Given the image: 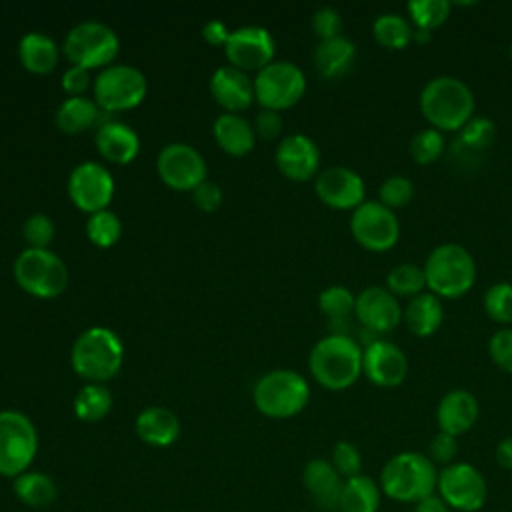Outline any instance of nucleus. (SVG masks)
<instances>
[{
  "label": "nucleus",
  "instance_id": "nucleus-1",
  "mask_svg": "<svg viewBox=\"0 0 512 512\" xmlns=\"http://www.w3.org/2000/svg\"><path fill=\"white\" fill-rule=\"evenodd\" d=\"M418 106L430 128L440 132H458L474 116L476 100L464 80L440 74L422 86Z\"/></svg>",
  "mask_w": 512,
  "mask_h": 512
},
{
  "label": "nucleus",
  "instance_id": "nucleus-2",
  "mask_svg": "<svg viewBox=\"0 0 512 512\" xmlns=\"http://www.w3.org/2000/svg\"><path fill=\"white\" fill-rule=\"evenodd\" d=\"M308 368L322 388L346 390L362 374V346L350 334L330 332L310 348Z\"/></svg>",
  "mask_w": 512,
  "mask_h": 512
},
{
  "label": "nucleus",
  "instance_id": "nucleus-3",
  "mask_svg": "<svg viewBox=\"0 0 512 512\" xmlns=\"http://www.w3.org/2000/svg\"><path fill=\"white\" fill-rule=\"evenodd\" d=\"M436 464L422 452L404 450L388 458L380 470V490L396 502H412L436 492Z\"/></svg>",
  "mask_w": 512,
  "mask_h": 512
},
{
  "label": "nucleus",
  "instance_id": "nucleus-4",
  "mask_svg": "<svg viewBox=\"0 0 512 512\" xmlns=\"http://www.w3.org/2000/svg\"><path fill=\"white\" fill-rule=\"evenodd\" d=\"M70 362L78 376L86 382L104 384L122 368V338L106 326H90L82 330L70 350Z\"/></svg>",
  "mask_w": 512,
  "mask_h": 512
},
{
  "label": "nucleus",
  "instance_id": "nucleus-5",
  "mask_svg": "<svg viewBox=\"0 0 512 512\" xmlns=\"http://www.w3.org/2000/svg\"><path fill=\"white\" fill-rule=\"evenodd\" d=\"M422 268L426 290L440 300L460 298L468 294L476 282L474 256L456 242H444L432 248Z\"/></svg>",
  "mask_w": 512,
  "mask_h": 512
},
{
  "label": "nucleus",
  "instance_id": "nucleus-6",
  "mask_svg": "<svg viewBox=\"0 0 512 512\" xmlns=\"http://www.w3.org/2000/svg\"><path fill=\"white\" fill-rule=\"evenodd\" d=\"M254 404L268 418H292L310 400L308 380L290 368H274L262 374L252 390Z\"/></svg>",
  "mask_w": 512,
  "mask_h": 512
},
{
  "label": "nucleus",
  "instance_id": "nucleus-7",
  "mask_svg": "<svg viewBox=\"0 0 512 512\" xmlns=\"http://www.w3.org/2000/svg\"><path fill=\"white\" fill-rule=\"evenodd\" d=\"M18 286L36 298H54L68 286L70 274L64 260L50 248H24L12 264Z\"/></svg>",
  "mask_w": 512,
  "mask_h": 512
},
{
  "label": "nucleus",
  "instance_id": "nucleus-8",
  "mask_svg": "<svg viewBox=\"0 0 512 512\" xmlns=\"http://www.w3.org/2000/svg\"><path fill=\"white\" fill-rule=\"evenodd\" d=\"M62 50L72 64L86 70H102L114 64L120 52V38L108 24L100 20H82L66 32Z\"/></svg>",
  "mask_w": 512,
  "mask_h": 512
},
{
  "label": "nucleus",
  "instance_id": "nucleus-9",
  "mask_svg": "<svg viewBox=\"0 0 512 512\" xmlns=\"http://www.w3.org/2000/svg\"><path fill=\"white\" fill-rule=\"evenodd\" d=\"M38 454V430L20 410H0V476L16 478L30 470Z\"/></svg>",
  "mask_w": 512,
  "mask_h": 512
},
{
  "label": "nucleus",
  "instance_id": "nucleus-10",
  "mask_svg": "<svg viewBox=\"0 0 512 512\" xmlns=\"http://www.w3.org/2000/svg\"><path fill=\"white\" fill-rule=\"evenodd\" d=\"M94 102L108 112H120L138 106L146 92L148 80L144 72L132 64L114 62L102 68L92 82Z\"/></svg>",
  "mask_w": 512,
  "mask_h": 512
},
{
  "label": "nucleus",
  "instance_id": "nucleus-11",
  "mask_svg": "<svg viewBox=\"0 0 512 512\" xmlns=\"http://www.w3.org/2000/svg\"><path fill=\"white\" fill-rule=\"evenodd\" d=\"M306 92L304 70L290 60H272L254 76V96L262 108L282 112Z\"/></svg>",
  "mask_w": 512,
  "mask_h": 512
},
{
  "label": "nucleus",
  "instance_id": "nucleus-12",
  "mask_svg": "<svg viewBox=\"0 0 512 512\" xmlns=\"http://www.w3.org/2000/svg\"><path fill=\"white\" fill-rule=\"evenodd\" d=\"M436 494L450 510L476 512L488 498V484L484 474L470 462H452L438 470Z\"/></svg>",
  "mask_w": 512,
  "mask_h": 512
},
{
  "label": "nucleus",
  "instance_id": "nucleus-13",
  "mask_svg": "<svg viewBox=\"0 0 512 512\" xmlns=\"http://www.w3.org/2000/svg\"><path fill=\"white\" fill-rule=\"evenodd\" d=\"M352 238L370 252H386L400 240V222L394 210L378 200H364L350 216Z\"/></svg>",
  "mask_w": 512,
  "mask_h": 512
},
{
  "label": "nucleus",
  "instance_id": "nucleus-14",
  "mask_svg": "<svg viewBox=\"0 0 512 512\" xmlns=\"http://www.w3.org/2000/svg\"><path fill=\"white\" fill-rule=\"evenodd\" d=\"M68 196L84 212L92 214L108 208L114 196V178L110 170L96 160L78 162L68 174Z\"/></svg>",
  "mask_w": 512,
  "mask_h": 512
},
{
  "label": "nucleus",
  "instance_id": "nucleus-15",
  "mask_svg": "<svg viewBox=\"0 0 512 512\" xmlns=\"http://www.w3.org/2000/svg\"><path fill=\"white\" fill-rule=\"evenodd\" d=\"M156 170L164 184L174 190H194L206 180V160L198 148L186 142L164 144L156 156Z\"/></svg>",
  "mask_w": 512,
  "mask_h": 512
},
{
  "label": "nucleus",
  "instance_id": "nucleus-16",
  "mask_svg": "<svg viewBox=\"0 0 512 512\" xmlns=\"http://www.w3.org/2000/svg\"><path fill=\"white\" fill-rule=\"evenodd\" d=\"M276 52V40L272 32L258 24H246L240 28H234L224 44V54L228 58V64L252 72L262 70L266 64L274 60Z\"/></svg>",
  "mask_w": 512,
  "mask_h": 512
},
{
  "label": "nucleus",
  "instance_id": "nucleus-17",
  "mask_svg": "<svg viewBox=\"0 0 512 512\" xmlns=\"http://www.w3.org/2000/svg\"><path fill=\"white\" fill-rule=\"evenodd\" d=\"M362 374L378 388H396L406 380L408 358L398 344L376 338L362 346Z\"/></svg>",
  "mask_w": 512,
  "mask_h": 512
},
{
  "label": "nucleus",
  "instance_id": "nucleus-18",
  "mask_svg": "<svg viewBox=\"0 0 512 512\" xmlns=\"http://www.w3.org/2000/svg\"><path fill=\"white\" fill-rule=\"evenodd\" d=\"M354 318L372 334L392 332L402 322V306L398 298L384 286H366L356 294Z\"/></svg>",
  "mask_w": 512,
  "mask_h": 512
},
{
  "label": "nucleus",
  "instance_id": "nucleus-19",
  "mask_svg": "<svg viewBox=\"0 0 512 512\" xmlns=\"http://www.w3.org/2000/svg\"><path fill=\"white\" fill-rule=\"evenodd\" d=\"M316 196L334 210H356L366 198L362 176L348 166H330L314 178Z\"/></svg>",
  "mask_w": 512,
  "mask_h": 512
},
{
  "label": "nucleus",
  "instance_id": "nucleus-20",
  "mask_svg": "<svg viewBox=\"0 0 512 512\" xmlns=\"http://www.w3.org/2000/svg\"><path fill=\"white\" fill-rule=\"evenodd\" d=\"M274 160L286 178L296 182H306L318 176L320 150L310 136L296 132V134L284 136L278 142Z\"/></svg>",
  "mask_w": 512,
  "mask_h": 512
},
{
  "label": "nucleus",
  "instance_id": "nucleus-21",
  "mask_svg": "<svg viewBox=\"0 0 512 512\" xmlns=\"http://www.w3.org/2000/svg\"><path fill=\"white\" fill-rule=\"evenodd\" d=\"M208 88H210L212 98L224 108V112L240 114L256 100L254 78H250L248 72H244L232 64L218 66L210 74Z\"/></svg>",
  "mask_w": 512,
  "mask_h": 512
},
{
  "label": "nucleus",
  "instance_id": "nucleus-22",
  "mask_svg": "<svg viewBox=\"0 0 512 512\" xmlns=\"http://www.w3.org/2000/svg\"><path fill=\"white\" fill-rule=\"evenodd\" d=\"M480 416V404L470 390L454 388L448 390L436 408V424L440 432L462 436L466 434Z\"/></svg>",
  "mask_w": 512,
  "mask_h": 512
},
{
  "label": "nucleus",
  "instance_id": "nucleus-23",
  "mask_svg": "<svg viewBox=\"0 0 512 512\" xmlns=\"http://www.w3.org/2000/svg\"><path fill=\"white\" fill-rule=\"evenodd\" d=\"M302 482L312 502L324 512H338L344 478L326 458H312L302 470Z\"/></svg>",
  "mask_w": 512,
  "mask_h": 512
},
{
  "label": "nucleus",
  "instance_id": "nucleus-24",
  "mask_svg": "<svg viewBox=\"0 0 512 512\" xmlns=\"http://www.w3.org/2000/svg\"><path fill=\"white\" fill-rule=\"evenodd\" d=\"M94 144L102 158L114 164H128L140 152L138 132L122 120H104L96 126Z\"/></svg>",
  "mask_w": 512,
  "mask_h": 512
},
{
  "label": "nucleus",
  "instance_id": "nucleus-25",
  "mask_svg": "<svg viewBox=\"0 0 512 512\" xmlns=\"http://www.w3.org/2000/svg\"><path fill=\"white\" fill-rule=\"evenodd\" d=\"M212 134L216 144L232 156L250 152L258 138L254 124L238 112H220L212 124Z\"/></svg>",
  "mask_w": 512,
  "mask_h": 512
},
{
  "label": "nucleus",
  "instance_id": "nucleus-26",
  "mask_svg": "<svg viewBox=\"0 0 512 512\" xmlns=\"http://www.w3.org/2000/svg\"><path fill=\"white\" fill-rule=\"evenodd\" d=\"M136 434L142 442L164 448L178 440L180 436V420L166 406H148L144 408L134 422Z\"/></svg>",
  "mask_w": 512,
  "mask_h": 512
},
{
  "label": "nucleus",
  "instance_id": "nucleus-27",
  "mask_svg": "<svg viewBox=\"0 0 512 512\" xmlns=\"http://www.w3.org/2000/svg\"><path fill=\"white\" fill-rule=\"evenodd\" d=\"M312 62L322 78H340L346 72H350V68L356 62V44L344 34L328 40H318L312 52Z\"/></svg>",
  "mask_w": 512,
  "mask_h": 512
},
{
  "label": "nucleus",
  "instance_id": "nucleus-28",
  "mask_svg": "<svg viewBox=\"0 0 512 512\" xmlns=\"http://www.w3.org/2000/svg\"><path fill=\"white\" fill-rule=\"evenodd\" d=\"M402 322L406 324L410 334L418 338H428L436 334L444 322L442 300L428 290L410 298L402 308Z\"/></svg>",
  "mask_w": 512,
  "mask_h": 512
},
{
  "label": "nucleus",
  "instance_id": "nucleus-29",
  "mask_svg": "<svg viewBox=\"0 0 512 512\" xmlns=\"http://www.w3.org/2000/svg\"><path fill=\"white\" fill-rule=\"evenodd\" d=\"M18 58L26 70L34 74H48L58 64L60 46L50 34L30 30L18 42Z\"/></svg>",
  "mask_w": 512,
  "mask_h": 512
},
{
  "label": "nucleus",
  "instance_id": "nucleus-30",
  "mask_svg": "<svg viewBox=\"0 0 512 512\" xmlns=\"http://www.w3.org/2000/svg\"><path fill=\"white\" fill-rule=\"evenodd\" d=\"M100 106L88 96H68L60 102L54 114L56 126L66 134H82L98 126Z\"/></svg>",
  "mask_w": 512,
  "mask_h": 512
},
{
  "label": "nucleus",
  "instance_id": "nucleus-31",
  "mask_svg": "<svg viewBox=\"0 0 512 512\" xmlns=\"http://www.w3.org/2000/svg\"><path fill=\"white\" fill-rule=\"evenodd\" d=\"M380 502V484L366 474H358L344 480L338 500V512H378Z\"/></svg>",
  "mask_w": 512,
  "mask_h": 512
},
{
  "label": "nucleus",
  "instance_id": "nucleus-32",
  "mask_svg": "<svg viewBox=\"0 0 512 512\" xmlns=\"http://www.w3.org/2000/svg\"><path fill=\"white\" fill-rule=\"evenodd\" d=\"M12 490L16 498L28 508H48L58 496L54 478L40 470H26L16 476Z\"/></svg>",
  "mask_w": 512,
  "mask_h": 512
},
{
  "label": "nucleus",
  "instance_id": "nucleus-33",
  "mask_svg": "<svg viewBox=\"0 0 512 512\" xmlns=\"http://www.w3.org/2000/svg\"><path fill=\"white\" fill-rule=\"evenodd\" d=\"M374 40L388 50H404L414 42L412 22L398 12H384L372 24Z\"/></svg>",
  "mask_w": 512,
  "mask_h": 512
},
{
  "label": "nucleus",
  "instance_id": "nucleus-34",
  "mask_svg": "<svg viewBox=\"0 0 512 512\" xmlns=\"http://www.w3.org/2000/svg\"><path fill=\"white\" fill-rule=\"evenodd\" d=\"M110 408H112V392L100 382L84 384L72 400L74 414L84 422L102 420L104 416H108Z\"/></svg>",
  "mask_w": 512,
  "mask_h": 512
},
{
  "label": "nucleus",
  "instance_id": "nucleus-35",
  "mask_svg": "<svg viewBox=\"0 0 512 512\" xmlns=\"http://www.w3.org/2000/svg\"><path fill=\"white\" fill-rule=\"evenodd\" d=\"M356 306V294L342 284L326 286L318 294V308L332 326H342L350 320Z\"/></svg>",
  "mask_w": 512,
  "mask_h": 512
},
{
  "label": "nucleus",
  "instance_id": "nucleus-36",
  "mask_svg": "<svg viewBox=\"0 0 512 512\" xmlns=\"http://www.w3.org/2000/svg\"><path fill=\"white\" fill-rule=\"evenodd\" d=\"M386 288L396 298H408V300L426 292L424 268L412 262H402L392 266L386 276Z\"/></svg>",
  "mask_w": 512,
  "mask_h": 512
},
{
  "label": "nucleus",
  "instance_id": "nucleus-37",
  "mask_svg": "<svg viewBox=\"0 0 512 512\" xmlns=\"http://www.w3.org/2000/svg\"><path fill=\"white\" fill-rule=\"evenodd\" d=\"M120 234H122V220L114 210L104 208L88 214L86 236L92 244L100 248H110L118 242Z\"/></svg>",
  "mask_w": 512,
  "mask_h": 512
},
{
  "label": "nucleus",
  "instance_id": "nucleus-38",
  "mask_svg": "<svg viewBox=\"0 0 512 512\" xmlns=\"http://www.w3.org/2000/svg\"><path fill=\"white\" fill-rule=\"evenodd\" d=\"M450 10L452 4L448 0H412L406 6L408 20L412 22V26L428 32L442 26L448 20Z\"/></svg>",
  "mask_w": 512,
  "mask_h": 512
},
{
  "label": "nucleus",
  "instance_id": "nucleus-39",
  "mask_svg": "<svg viewBox=\"0 0 512 512\" xmlns=\"http://www.w3.org/2000/svg\"><path fill=\"white\" fill-rule=\"evenodd\" d=\"M444 148H446L444 132H440L436 128H430V126L416 132L410 138V144H408L410 158L420 166L434 164L444 154Z\"/></svg>",
  "mask_w": 512,
  "mask_h": 512
},
{
  "label": "nucleus",
  "instance_id": "nucleus-40",
  "mask_svg": "<svg viewBox=\"0 0 512 512\" xmlns=\"http://www.w3.org/2000/svg\"><path fill=\"white\" fill-rule=\"evenodd\" d=\"M484 312L502 328L512 326V282H496L484 292Z\"/></svg>",
  "mask_w": 512,
  "mask_h": 512
},
{
  "label": "nucleus",
  "instance_id": "nucleus-41",
  "mask_svg": "<svg viewBox=\"0 0 512 512\" xmlns=\"http://www.w3.org/2000/svg\"><path fill=\"white\" fill-rule=\"evenodd\" d=\"M416 186L404 174H392L378 186V202L390 210H400L414 200Z\"/></svg>",
  "mask_w": 512,
  "mask_h": 512
},
{
  "label": "nucleus",
  "instance_id": "nucleus-42",
  "mask_svg": "<svg viewBox=\"0 0 512 512\" xmlns=\"http://www.w3.org/2000/svg\"><path fill=\"white\" fill-rule=\"evenodd\" d=\"M496 138V124L486 116H472L460 130L458 140L466 150H486Z\"/></svg>",
  "mask_w": 512,
  "mask_h": 512
},
{
  "label": "nucleus",
  "instance_id": "nucleus-43",
  "mask_svg": "<svg viewBox=\"0 0 512 512\" xmlns=\"http://www.w3.org/2000/svg\"><path fill=\"white\" fill-rule=\"evenodd\" d=\"M56 224L54 220L44 212L30 214L22 224V236L28 244V248H48L54 240Z\"/></svg>",
  "mask_w": 512,
  "mask_h": 512
},
{
  "label": "nucleus",
  "instance_id": "nucleus-44",
  "mask_svg": "<svg viewBox=\"0 0 512 512\" xmlns=\"http://www.w3.org/2000/svg\"><path fill=\"white\" fill-rule=\"evenodd\" d=\"M330 462H332V466L338 470V474H340L344 480L362 474V454H360V450H358L352 442H348V440H340V442L334 444Z\"/></svg>",
  "mask_w": 512,
  "mask_h": 512
},
{
  "label": "nucleus",
  "instance_id": "nucleus-45",
  "mask_svg": "<svg viewBox=\"0 0 512 512\" xmlns=\"http://www.w3.org/2000/svg\"><path fill=\"white\" fill-rule=\"evenodd\" d=\"M488 356L502 372L512 374V326L500 328L490 336Z\"/></svg>",
  "mask_w": 512,
  "mask_h": 512
},
{
  "label": "nucleus",
  "instance_id": "nucleus-46",
  "mask_svg": "<svg viewBox=\"0 0 512 512\" xmlns=\"http://www.w3.org/2000/svg\"><path fill=\"white\" fill-rule=\"evenodd\" d=\"M312 28L318 40L342 36V16L332 6H320L312 14Z\"/></svg>",
  "mask_w": 512,
  "mask_h": 512
},
{
  "label": "nucleus",
  "instance_id": "nucleus-47",
  "mask_svg": "<svg viewBox=\"0 0 512 512\" xmlns=\"http://www.w3.org/2000/svg\"><path fill=\"white\" fill-rule=\"evenodd\" d=\"M456 454H458V438H456V436L438 430V432L430 438L426 456H428L434 464L448 466V464L454 462Z\"/></svg>",
  "mask_w": 512,
  "mask_h": 512
},
{
  "label": "nucleus",
  "instance_id": "nucleus-48",
  "mask_svg": "<svg viewBox=\"0 0 512 512\" xmlns=\"http://www.w3.org/2000/svg\"><path fill=\"white\" fill-rule=\"evenodd\" d=\"M62 88L70 94V96H84V92L92 86V78H90V70L70 64L64 72H62Z\"/></svg>",
  "mask_w": 512,
  "mask_h": 512
},
{
  "label": "nucleus",
  "instance_id": "nucleus-49",
  "mask_svg": "<svg viewBox=\"0 0 512 512\" xmlns=\"http://www.w3.org/2000/svg\"><path fill=\"white\" fill-rule=\"evenodd\" d=\"M192 200H194V204L200 208V210H204V212H214V210H218L220 208V204H222V188L216 184V182H212V180H204V182H200L194 190H192Z\"/></svg>",
  "mask_w": 512,
  "mask_h": 512
},
{
  "label": "nucleus",
  "instance_id": "nucleus-50",
  "mask_svg": "<svg viewBox=\"0 0 512 512\" xmlns=\"http://www.w3.org/2000/svg\"><path fill=\"white\" fill-rule=\"evenodd\" d=\"M282 126H284V120H282L280 112H276V110L262 108V110L256 114V118H254L256 136H258V138H264V140H274L276 136H280Z\"/></svg>",
  "mask_w": 512,
  "mask_h": 512
},
{
  "label": "nucleus",
  "instance_id": "nucleus-51",
  "mask_svg": "<svg viewBox=\"0 0 512 512\" xmlns=\"http://www.w3.org/2000/svg\"><path fill=\"white\" fill-rule=\"evenodd\" d=\"M230 28L222 22V20H218V18H212V20H208L204 26H202V38L208 42V44H212V46H224L226 44V40H228V36H230Z\"/></svg>",
  "mask_w": 512,
  "mask_h": 512
},
{
  "label": "nucleus",
  "instance_id": "nucleus-52",
  "mask_svg": "<svg viewBox=\"0 0 512 512\" xmlns=\"http://www.w3.org/2000/svg\"><path fill=\"white\" fill-rule=\"evenodd\" d=\"M414 512H450L448 504L434 492L414 504Z\"/></svg>",
  "mask_w": 512,
  "mask_h": 512
},
{
  "label": "nucleus",
  "instance_id": "nucleus-53",
  "mask_svg": "<svg viewBox=\"0 0 512 512\" xmlns=\"http://www.w3.org/2000/svg\"><path fill=\"white\" fill-rule=\"evenodd\" d=\"M494 458L498 462L500 468L504 470H512V436L504 438L498 442L496 446V452H494Z\"/></svg>",
  "mask_w": 512,
  "mask_h": 512
},
{
  "label": "nucleus",
  "instance_id": "nucleus-54",
  "mask_svg": "<svg viewBox=\"0 0 512 512\" xmlns=\"http://www.w3.org/2000/svg\"><path fill=\"white\" fill-rule=\"evenodd\" d=\"M430 40H432V32L414 28V42H416V44H426V42H430Z\"/></svg>",
  "mask_w": 512,
  "mask_h": 512
},
{
  "label": "nucleus",
  "instance_id": "nucleus-55",
  "mask_svg": "<svg viewBox=\"0 0 512 512\" xmlns=\"http://www.w3.org/2000/svg\"><path fill=\"white\" fill-rule=\"evenodd\" d=\"M508 52H510V60H512V42H510V50Z\"/></svg>",
  "mask_w": 512,
  "mask_h": 512
}]
</instances>
